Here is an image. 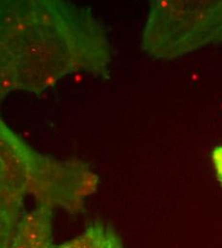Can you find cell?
Returning a JSON list of instances; mask_svg holds the SVG:
<instances>
[{
  "label": "cell",
  "mask_w": 222,
  "mask_h": 248,
  "mask_svg": "<svg viewBox=\"0 0 222 248\" xmlns=\"http://www.w3.org/2000/svg\"><path fill=\"white\" fill-rule=\"evenodd\" d=\"M1 3V97L18 90L39 93L79 71L108 74L110 45L87 11L63 1Z\"/></svg>",
  "instance_id": "obj_1"
},
{
  "label": "cell",
  "mask_w": 222,
  "mask_h": 248,
  "mask_svg": "<svg viewBox=\"0 0 222 248\" xmlns=\"http://www.w3.org/2000/svg\"><path fill=\"white\" fill-rule=\"evenodd\" d=\"M1 248H7L23 215V202L33 196L37 205L77 211L94 193L98 177L79 160L58 161L39 155L0 122Z\"/></svg>",
  "instance_id": "obj_2"
},
{
  "label": "cell",
  "mask_w": 222,
  "mask_h": 248,
  "mask_svg": "<svg viewBox=\"0 0 222 248\" xmlns=\"http://www.w3.org/2000/svg\"><path fill=\"white\" fill-rule=\"evenodd\" d=\"M222 42V0H156L143 32L150 56L171 60Z\"/></svg>",
  "instance_id": "obj_3"
},
{
  "label": "cell",
  "mask_w": 222,
  "mask_h": 248,
  "mask_svg": "<svg viewBox=\"0 0 222 248\" xmlns=\"http://www.w3.org/2000/svg\"><path fill=\"white\" fill-rule=\"evenodd\" d=\"M51 214L52 208L43 205L25 212L7 248H51Z\"/></svg>",
  "instance_id": "obj_4"
},
{
  "label": "cell",
  "mask_w": 222,
  "mask_h": 248,
  "mask_svg": "<svg viewBox=\"0 0 222 248\" xmlns=\"http://www.w3.org/2000/svg\"><path fill=\"white\" fill-rule=\"evenodd\" d=\"M50 248H124L116 232L102 223L96 222L81 235L60 246Z\"/></svg>",
  "instance_id": "obj_5"
},
{
  "label": "cell",
  "mask_w": 222,
  "mask_h": 248,
  "mask_svg": "<svg viewBox=\"0 0 222 248\" xmlns=\"http://www.w3.org/2000/svg\"><path fill=\"white\" fill-rule=\"evenodd\" d=\"M212 160L216 170L217 178L222 186V145L216 147L212 152Z\"/></svg>",
  "instance_id": "obj_6"
}]
</instances>
